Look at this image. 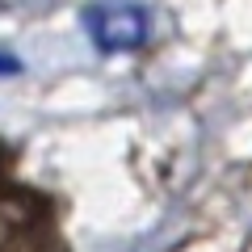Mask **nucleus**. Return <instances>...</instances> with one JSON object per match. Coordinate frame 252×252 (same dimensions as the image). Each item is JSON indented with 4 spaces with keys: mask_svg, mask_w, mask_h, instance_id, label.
Listing matches in <instances>:
<instances>
[{
    "mask_svg": "<svg viewBox=\"0 0 252 252\" xmlns=\"http://www.w3.org/2000/svg\"><path fill=\"white\" fill-rule=\"evenodd\" d=\"M84 30L101 55H126L139 51L152 34V17L139 4H89L84 9Z\"/></svg>",
    "mask_w": 252,
    "mask_h": 252,
    "instance_id": "f257e3e1",
    "label": "nucleus"
},
{
    "mask_svg": "<svg viewBox=\"0 0 252 252\" xmlns=\"http://www.w3.org/2000/svg\"><path fill=\"white\" fill-rule=\"evenodd\" d=\"M13 72H21V59L9 55V51H0V76H13Z\"/></svg>",
    "mask_w": 252,
    "mask_h": 252,
    "instance_id": "f03ea898",
    "label": "nucleus"
}]
</instances>
